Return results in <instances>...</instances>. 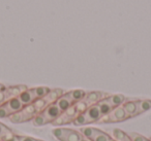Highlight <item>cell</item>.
Listing matches in <instances>:
<instances>
[{
  "label": "cell",
  "mask_w": 151,
  "mask_h": 141,
  "mask_svg": "<svg viewBox=\"0 0 151 141\" xmlns=\"http://www.w3.org/2000/svg\"><path fill=\"white\" fill-rule=\"evenodd\" d=\"M60 114L61 111L59 110V108L57 107L56 104L53 103L51 105H49L47 108H45L42 112H40L31 120L32 125L35 127H42L49 124H53V122H55L59 118Z\"/></svg>",
  "instance_id": "cell-1"
},
{
  "label": "cell",
  "mask_w": 151,
  "mask_h": 141,
  "mask_svg": "<svg viewBox=\"0 0 151 141\" xmlns=\"http://www.w3.org/2000/svg\"><path fill=\"white\" fill-rule=\"evenodd\" d=\"M101 116H103V114H101L99 105L94 104L92 106H89L84 112H82L78 118H76L73 124L75 126L79 127L88 126V125L91 124H97V122L101 120Z\"/></svg>",
  "instance_id": "cell-2"
},
{
  "label": "cell",
  "mask_w": 151,
  "mask_h": 141,
  "mask_svg": "<svg viewBox=\"0 0 151 141\" xmlns=\"http://www.w3.org/2000/svg\"><path fill=\"white\" fill-rule=\"evenodd\" d=\"M52 134L59 141H81L83 139L80 131L64 127H56L52 130Z\"/></svg>",
  "instance_id": "cell-3"
},
{
  "label": "cell",
  "mask_w": 151,
  "mask_h": 141,
  "mask_svg": "<svg viewBox=\"0 0 151 141\" xmlns=\"http://www.w3.org/2000/svg\"><path fill=\"white\" fill-rule=\"evenodd\" d=\"M37 111H36L35 107L33 104H29L23 107V109L20 110L17 113L12 114L9 118V122L13 124H22V122H26L32 120L36 115H37Z\"/></svg>",
  "instance_id": "cell-4"
},
{
  "label": "cell",
  "mask_w": 151,
  "mask_h": 141,
  "mask_svg": "<svg viewBox=\"0 0 151 141\" xmlns=\"http://www.w3.org/2000/svg\"><path fill=\"white\" fill-rule=\"evenodd\" d=\"M129 116L125 113L122 106H118L111 110L108 114L101 116L97 124H116V122H122L128 120Z\"/></svg>",
  "instance_id": "cell-5"
},
{
  "label": "cell",
  "mask_w": 151,
  "mask_h": 141,
  "mask_svg": "<svg viewBox=\"0 0 151 141\" xmlns=\"http://www.w3.org/2000/svg\"><path fill=\"white\" fill-rule=\"evenodd\" d=\"M80 132L83 137L90 141H110L112 139L111 135L94 127H81Z\"/></svg>",
  "instance_id": "cell-6"
},
{
  "label": "cell",
  "mask_w": 151,
  "mask_h": 141,
  "mask_svg": "<svg viewBox=\"0 0 151 141\" xmlns=\"http://www.w3.org/2000/svg\"><path fill=\"white\" fill-rule=\"evenodd\" d=\"M79 115H80V111H79L78 108H77V105L73 104L68 109L61 112L59 118H57L55 122H53L52 125L59 127V126H64V125H67V124H71V122H75V120L78 118Z\"/></svg>",
  "instance_id": "cell-7"
},
{
  "label": "cell",
  "mask_w": 151,
  "mask_h": 141,
  "mask_svg": "<svg viewBox=\"0 0 151 141\" xmlns=\"http://www.w3.org/2000/svg\"><path fill=\"white\" fill-rule=\"evenodd\" d=\"M108 94H105L103 92H97V91H93V92H87L86 95H85L83 101L87 104V106H92L94 104H97L99 101H101L103 99L108 97Z\"/></svg>",
  "instance_id": "cell-8"
},
{
  "label": "cell",
  "mask_w": 151,
  "mask_h": 141,
  "mask_svg": "<svg viewBox=\"0 0 151 141\" xmlns=\"http://www.w3.org/2000/svg\"><path fill=\"white\" fill-rule=\"evenodd\" d=\"M3 105H4L5 108L7 109L9 115H12V114H14V113H17L20 110L23 109V107H24V105L22 104V102L20 101L18 97L12 98V99L7 100L5 103H3Z\"/></svg>",
  "instance_id": "cell-9"
},
{
  "label": "cell",
  "mask_w": 151,
  "mask_h": 141,
  "mask_svg": "<svg viewBox=\"0 0 151 141\" xmlns=\"http://www.w3.org/2000/svg\"><path fill=\"white\" fill-rule=\"evenodd\" d=\"M18 98H19V100L22 102V104H23L24 106L32 104L35 100H37V97H36L35 93H34L33 88L27 89L26 91H24L23 93L20 94Z\"/></svg>",
  "instance_id": "cell-10"
},
{
  "label": "cell",
  "mask_w": 151,
  "mask_h": 141,
  "mask_svg": "<svg viewBox=\"0 0 151 141\" xmlns=\"http://www.w3.org/2000/svg\"><path fill=\"white\" fill-rule=\"evenodd\" d=\"M28 88L24 85H13V87H6L5 89V95H6V99L9 100L12 98L19 97V95L21 93H23L24 91H26Z\"/></svg>",
  "instance_id": "cell-11"
},
{
  "label": "cell",
  "mask_w": 151,
  "mask_h": 141,
  "mask_svg": "<svg viewBox=\"0 0 151 141\" xmlns=\"http://www.w3.org/2000/svg\"><path fill=\"white\" fill-rule=\"evenodd\" d=\"M65 92L62 89H53L47 94L45 97H42V99L45 100V102L47 103V105H51V104L55 103L61 96L64 94Z\"/></svg>",
  "instance_id": "cell-12"
},
{
  "label": "cell",
  "mask_w": 151,
  "mask_h": 141,
  "mask_svg": "<svg viewBox=\"0 0 151 141\" xmlns=\"http://www.w3.org/2000/svg\"><path fill=\"white\" fill-rule=\"evenodd\" d=\"M125 113L129 116V118H136L138 116V105H137V100H129V101H125L122 104Z\"/></svg>",
  "instance_id": "cell-13"
},
{
  "label": "cell",
  "mask_w": 151,
  "mask_h": 141,
  "mask_svg": "<svg viewBox=\"0 0 151 141\" xmlns=\"http://www.w3.org/2000/svg\"><path fill=\"white\" fill-rule=\"evenodd\" d=\"M55 104H56L57 107L59 108V110H60L61 112H63L66 109H68V108L70 107L71 105H73L75 103H73V100L69 98V96L67 95V93L65 92V93L55 102Z\"/></svg>",
  "instance_id": "cell-14"
},
{
  "label": "cell",
  "mask_w": 151,
  "mask_h": 141,
  "mask_svg": "<svg viewBox=\"0 0 151 141\" xmlns=\"http://www.w3.org/2000/svg\"><path fill=\"white\" fill-rule=\"evenodd\" d=\"M15 136V133L6 127L4 124L0 122V140L1 141H12Z\"/></svg>",
  "instance_id": "cell-15"
},
{
  "label": "cell",
  "mask_w": 151,
  "mask_h": 141,
  "mask_svg": "<svg viewBox=\"0 0 151 141\" xmlns=\"http://www.w3.org/2000/svg\"><path fill=\"white\" fill-rule=\"evenodd\" d=\"M107 100L113 108L118 107V106H122V104L126 101L125 96L122 94H115V95H109L107 97Z\"/></svg>",
  "instance_id": "cell-16"
},
{
  "label": "cell",
  "mask_w": 151,
  "mask_h": 141,
  "mask_svg": "<svg viewBox=\"0 0 151 141\" xmlns=\"http://www.w3.org/2000/svg\"><path fill=\"white\" fill-rule=\"evenodd\" d=\"M137 105H138V116L140 114L147 112L151 109V100L150 99H143L137 100Z\"/></svg>",
  "instance_id": "cell-17"
},
{
  "label": "cell",
  "mask_w": 151,
  "mask_h": 141,
  "mask_svg": "<svg viewBox=\"0 0 151 141\" xmlns=\"http://www.w3.org/2000/svg\"><path fill=\"white\" fill-rule=\"evenodd\" d=\"M66 93H67V95L69 96V98L73 100V103H77V102L82 101V100L84 99L87 92L83 91V90H73V91L66 92Z\"/></svg>",
  "instance_id": "cell-18"
},
{
  "label": "cell",
  "mask_w": 151,
  "mask_h": 141,
  "mask_svg": "<svg viewBox=\"0 0 151 141\" xmlns=\"http://www.w3.org/2000/svg\"><path fill=\"white\" fill-rule=\"evenodd\" d=\"M112 134H113V138L116 141H132L129 135L120 129H114Z\"/></svg>",
  "instance_id": "cell-19"
},
{
  "label": "cell",
  "mask_w": 151,
  "mask_h": 141,
  "mask_svg": "<svg viewBox=\"0 0 151 141\" xmlns=\"http://www.w3.org/2000/svg\"><path fill=\"white\" fill-rule=\"evenodd\" d=\"M97 105H99V109H101V114H103V116L106 115V114H108L112 109H113V107H112L111 104L109 103L107 98H105V99H103L101 101H99V103H97Z\"/></svg>",
  "instance_id": "cell-20"
},
{
  "label": "cell",
  "mask_w": 151,
  "mask_h": 141,
  "mask_svg": "<svg viewBox=\"0 0 151 141\" xmlns=\"http://www.w3.org/2000/svg\"><path fill=\"white\" fill-rule=\"evenodd\" d=\"M12 141H37V139L33 138V137H30V136H23V135L15 134V136H14Z\"/></svg>",
  "instance_id": "cell-21"
},
{
  "label": "cell",
  "mask_w": 151,
  "mask_h": 141,
  "mask_svg": "<svg viewBox=\"0 0 151 141\" xmlns=\"http://www.w3.org/2000/svg\"><path fill=\"white\" fill-rule=\"evenodd\" d=\"M129 137L132 139V141H149V138H146L145 136L138 133H129Z\"/></svg>",
  "instance_id": "cell-22"
},
{
  "label": "cell",
  "mask_w": 151,
  "mask_h": 141,
  "mask_svg": "<svg viewBox=\"0 0 151 141\" xmlns=\"http://www.w3.org/2000/svg\"><path fill=\"white\" fill-rule=\"evenodd\" d=\"M5 91V90H4ZM4 91H1L0 92V105L3 103H5V102L7 101L6 99V95H5V92Z\"/></svg>",
  "instance_id": "cell-23"
},
{
  "label": "cell",
  "mask_w": 151,
  "mask_h": 141,
  "mask_svg": "<svg viewBox=\"0 0 151 141\" xmlns=\"http://www.w3.org/2000/svg\"><path fill=\"white\" fill-rule=\"evenodd\" d=\"M81 141H90L89 139H87V138H85V137H83V139Z\"/></svg>",
  "instance_id": "cell-24"
},
{
  "label": "cell",
  "mask_w": 151,
  "mask_h": 141,
  "mask_svg": "<svg viewBox=\"0 0 151 141\" xmlns=\"http://www.w3.org/2000/svg\"><path fill=\"white\" fill-rule=\"evenodd\" d=\"M110 141H116V140H115V139L113 138V137H112V139H111V140H110Z\"/></svg>",
  "instance_id": "cell-25"
},
{
  "label": "cell",
  "mask_w": 151,
  "mask_h": 141,
  "mask_svg": "<svg viewBox=\"0 0 151 141\" xmlns=\"http://www.w3.org/2000/svg\"><path fill=\"white\" fill-rule=\"evenodd\" d=\"M37 141H42V140H38V139H37Z\"/></svg>",
  "instance_id": "cell-26"
},
{
  "label": "cell",
  "mask_w": 151,
  "mask_h": 141,
  "mask_svg": "<svg viewBox=\"0 0 151 141\" xmlns=\"http://www.w3.org/2000/svg\"><path fill=\"white\" fill-rule=\"evenodd\" d=\"M149 139H150V141H151V137H150V138H149Z\"/></svg>",
  "instance_id": "cell-27"
},
{
  "label": "cell",
  "mask_w": 151,
  "mask_h": 141,
  "mask_svg": "<svg viewBox=\"0 0 151 141\" xmlns=\"http://www.w3.org/2000/svg\"><path fill=\"white\" fill-rule=\"evenodd\" d=\"M149 141H150V139H149Z\"/></svg>",
  "instance_id": "cell-28"
},
{
  "label": "cell",
  "mask_w": 151,
  "mask_h": 141,
  "mask_svg": "<svg viewBox=\"0 0 151 141\" xmlns=\"http://www.w3.org/2000/svg\"><path fill=\"white\" fill-rule=\"evenodd\" d=\"M0 141H1V140H0Z\"/></svg>",
  "instance_id": "cell-29"
}]
</instances>
